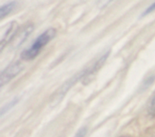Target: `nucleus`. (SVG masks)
Segmentation results:
<instances>
[{"label":"nucleus","instance_id":"12","mask_svg":"<svg viewBox=\"0 0 155 137\" xmlns=\"http://www.w3.org/2000/svg\"><path fill=\"white\" fill-rule=\"evenodd\" d=\"M153 137H155V135H154V136H153Z\"/></svg>","mask_w":155,"mask_h":137},{"label":"nucleus","instance_id":"11","mask_svg":"<svg viewBox=\"0 0 155 137\" xmlns=\"http://www.w3.org/2000/svg\"><path fill=\"white\" fill-rule=\"evenodd\" d=\"M154 81V76L153 75H152V76H150V77H148L147 79H146V81L144 82V85H143V87H148Z\"/></svg>","mask_w":155,"mask_h":137},{"label":"nucleus","instance_id":"7","mask_svg":"<svg viewBox=\"0 0 155 137\" xmlns=\"http://www.w3.org/2000/svg\"><path fill=\"white\" fill-rule=\"evenodd\" d=\"M148 112L152 116H155V94L148 105Z\"/></svg>","mask_w":155,"mask_h":137},{"label":"nucleus","instance_id":"6","mask_svg":"<svg viewBox=\"0 0 155 137\" xmlns=\"http://www.w3.org/2000/svg\"><path fill=\"white\" fill-rule=\"evenodd\" d=\"M17 102H18V99L16 98V99H14V100H12L9 104H7L6 105H5L3 108H2V111H1V115L3 116L5 113H7L13 106H15L16 104H17Z\"/></svg>","mask_w":155,"mask_h":137},{"label":"nucleus","instance_id":"8","mask_svg":"<svg viewBox=\"0 0 155 137\" xmlns=\"http://www.w3.org/2000/svg\"><path fill=\"white\" fill-rule=\"evenodd\" d=\"M153 11H155V2H153L151 5H149V6L145 9V11L142 14V16L147 15L151 14V13L153 12Z\"/></svg>","mask_w":155,"mask_h":137},{"label":"nucleus","instance_id":"10","mask_svg":"<svg viewBox=\"0 0 155 137\" xmlns=\"http://www.w3.org/2000/svg\"><path fill=\"white\" fill-rule=\"evenodd\" d=\"M86 133H87V128H86V127H83V128H81V129L77 132V134L75 135V136L74 137H84L85 136V135H86Z\"/></svg>","mask_w":155,"mask_h":137},{"label":"nucleus","instance_id":"3","mask_svg":"<svg viewBox=\"0 0 155 137\" xmlns=\"http://www.w3.org/2000/svg\"><path fill=\"white\" fill-rule=\"evenodd\" d=\"M18 32V25L16 22H12L10 23L7 30L5 31V33L4 34L1 42H0V50L3 51L4 47L5 45H7L13 39L15 38L16 35Z\"/></svg>","mask_w":155,"mask_h":137},{"label":"nucleus","instance_id":"9","mask_svg":"<svg viewBox=\"0 0 155 137\" xmlns=\"http://www.w3.org/2000/svg\"><path fill=\"white\" fill-rule=\"evenodd\" d=\"M112 1H114V0H98L97 5H98L99 8H104V7L107 6Z\"/></svg>","mask_w":155,"mask_h":137},{"label":"nucleus","instance_id":"5","mask_svg":"<svg viewBox=\"0 0 155 137\" xmlns=\"http://www.w3.org/2000/svg\"><path fill=\"white\" fill-rule=\"evenodd\" d=\"M15 5H16L15 1H12V2H9L5 5H3L0 8V18L4 19L6 15H8L15 9Z\"/></svg>","mask_w":155,"mask_h":137},{"label":"nucleus","instance_id":"2","mask_svg":"<svg viewBox=\"0 0 155 137\" xmlns=\"http://www.w3.org/2000/svg\"><path fill=\"white\" fill-rule=\"evenodd\" d=\"M22 70H23V65L19 61L10 64L1 73V76H0V85L1 86H4L5 85L8 84Z\"/></svg>","mask_w":155,"mask_h":137},{"label":"nucleus","instance_id":"4","mask_svg":"<svg viewBox=\"0 0 155 137\" xmlns=\"http://www.w3.org/2000/svg\"><path fill=\"white\" fill-rule=\"evenodd\" d=\"M33 29H34V25L32 24H28L23 28V30L18 35H17L16 40L18 41L17 42V46L20 45L21 44H23L25 41V39L28 37V35H30V34L32 33Z\"/></svg>","mask_w":155,"mask_h":137},{"label":"nucleus","instance_id":"1","mask_svg":"<svg viewBox=\"0 0 155 137\" xmlns=\"http://www.w3.org/2000/svg\"><path fill=\"white\" fill-rule=\"evenodd\" d=\"M55 34L56 31L54 28H50L45 31L35 39V41L32 44V45L29 48L25 49L22 53L21 58L25 61H30L35 58L39 55L41 50L55 36Z\"/></svg>","mask_w":155,"mask_h":137}]
</instances>
